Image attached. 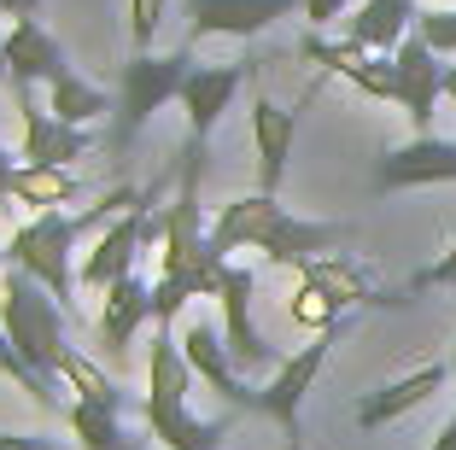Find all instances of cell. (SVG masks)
<instances>
[{"label":"cell","instance_id":"obj_20","mask_svg":"<svg viewBox=\"0 0 456 450\" xmlns=\"http://www.w3.org/2000/svg\"><path fill=\"white\" fill-rule=\"evenodd\" d=\"M416 0H357L346 18V36L369 53H398V41L416 29Z\"/></svg>","mask_w":456,"mask_h":450},{"label":"cell","instance_id":"obj_6","mask_svg":"<svg viewBox=\"0 0 456 450\" xmlns=\"http://www.w3.org/2000/svg\"><path fill=\"white\" fill-rule=\"evenodd\" d=\"M339 333H346V322H339V328H328V333H310L305 351L281 357V369H269V380L257 386V404H252V410L269 415V421L281 427L287 450L305 445V397L316 392V374L328 369V351L339 345Z\"/></svg>","mask_w":456,"mask_h":450},{"label":"cell","instance_id":"obj_17","mask_svg":"<svg viewBox=\"0 0 456 450\" xmlns=\"http://www.w3.org/2000/svg\"><path fill=\"white\" fill-rule=\"evenodd\" d=\"M18 111H24V146H18V164H77L94 152V135L77 129V123H59L53 111L36 100V88L18 94Z\"/></svg>","mask_w":456,"mask_h":450},{"label":"cell","instance_id":"obj_25","mask_svg":"<svg viewBox=\"0 0 456 450\" xmlns=\"http://www.w3.org/2000/svg\"><path fill=\"white\" fill-rule=\"evenodd\" d=\"M47 111H53L59 123H77V129H94L100 118H106V88H94L88 77H77V70H65V77L47 82Z\"/></svg>","mask_w":456,"mask_h":450},{"label":"cell","instance_id":"obj_32","mask_svg":"<svg viewBox=\"0 0 456 450\" xmlns=\"http://www.w3.org/2000/svg\"><path fill=\"white\" fill-rule=\"evenodd\" d=\"M12 152H6V146H0V205H6V199H12Z\"/></svg>","mask_w":456,"mask_h":450},{"label":"cell","instance_id":"obj_16","mask_svg":"<svg viewBox=\"0 0 456 450\" xmlns=\"http://www.w3.org/2000/svg\"><path fill=\"white\" fill-rule=\"evenodd\" d=\"M392 65H398V106L410 111L416 135H433V106H439V94H444V53H433L428 41L410 29L398 41Z\"/></svg>","mask_w":456,"mask_h":450},{"label":"cell","instance_id":"obj_29","mask_svg":"<svg viewBox=\"0 0 456 450\" xmlns=\"http://www.w3.org/2000/svg\"><path fill=\"white\" fill-rule=\"evenodd\" d=\"M164 6H170V0H129V41H134V53H152V36H159V24H164Z\"/></svg>","mask_w":456,"mask_h":450},{"label":"cell","instance_id":"obj_2","mask_svg":"<svg viewBox=\"0 0 456 450\" xmlns=\"http://www.w3.org/2000/svg\"><path fill=\"white\" fill-rule=\"evenodd\" d=\"M141 199L147 193H134V187H111L94 211H36L24 228H12V240H6V264L24 269V275H36L41 287L70 310V287H77V264H82L77 246L94 240L100 228H111L129 205H141Z\"/></svg>","mask_w":456,"mask_h":450},{"label":"cell","instance_id":"obj_19","mask_svg":"<svg viewBox=\"0 0 456 450\" xmlns=\"http://www.w3.org/2000/svg\"><path fill=\"white\" fill-rule=\"evenodd\" d=\"M100 299H106V310H100V345H106L111 363H123V357H129V345H134V333L152 322V281L129 269V275L111 281Z\"/></svg>","mask_w":456,"mask_h":450},{"label":"cell","instance_id":"obj_3","mask_svg":"<svg viewBox=\"0 0 456 450\" xmlns=\"http://www.w3.org/2000/svg\"><path fill=\"white\" fill-rule=\"evenodd\" d=\"M188 386H193V369H188V357H182V340H175V328H159L152 333V369H147V410H141L152 445H164V450H223L228 427H234L240 410L200 421V415L188 410Z\"/></svg>","mask_w":456,"mask_h":450},{"label":"cell","instance_id":"obj_9","mask_svg":"<svg viewBox=\"0 0 456 450\" xmlns=\"http://www.w3.org/2000/svg\"><path fill=\"white\" fill-rule=\"evenodd\" d=\"M152 199H141V205H129V211L118 217L111 228H100L94 240H88V252H82V264H77V281L88 292H106L111 281H123L134 269V258L152 246Z\"/></svg>","mask_w":456,"mask_h":450},{"label":"cell","instance_id":"obj_22","mask_svg":"<svg viewBox=\"0 0 456 450\" xmlns=\"http://www.w3.org/2000/svg\"><path fill=\"white\" fill-rule=\"evenodd\" d=\"M12 199L29 211H65L82 199V182L70 176V164H18L12 170Z\"/></svg>","mask_w":456,"mask_h":450},{"label":"cell","instance_id":"obj_7","mask_svg":"<svg viewBox=\"0 0 456 450\" xmlns=\"http://www.w3.org/2000/svg\"><path fill=\"white\" fill-rule=\"evenodd\" d=\"M257 77V59H234V65H193V77L182 82V118H188V146H182V170L205 176V146H211L223 111L234 106V94Z\"/></svg>","mask_w":456,"mask_h":450},{"label":"cell","instance_id":"obj_13","mask_svg":"<svg viewBox=\"0 0 456 450\" xmlns=\"http://www.w3.org/2000/svg\"><path fill=\"white\" fill-rule=\"evenodd\" d=\"M322 88V82H316ZM316 88H305L298 106L316 100ZM298 106H275L264 88H252V146H257V193H281L287 159H293V135H298Z\"/></svg>","mask_w":456,"mask_h":450},{"label":"cell","instance_id":"obj_5","mask_svg":"<svg viewBox=\"0 0 456 450\" xmlns=\"http://www.w3.org/2000/svg\"><path fill=\"white\" fill-rule=\"evenodd\" d=\"M0 328L12 333V345L47 374V380H59V357H65V345H70L65 305H59L36 275H24V269H12V264L0 275Z\"/></svg>","mask_w":456,"mask_h":450},{"label":"cell","instance_id":"obj_8","mask_svg":"<svg viewBox=\"0 0 456 450\" xmlns=\"http://www.w3.org/2000/svg\"><path fill=\"white\" fill-rule=\"evenodd\" d=\"M252 292H257V275L228 258V269H223V281H216L211 299H216V310H223V340H228V351H234V363H240V374L281 369V351H275L252 322Z\"/></svg>","mask_w":456,"mask_h":450},{"label":"cell","instance_id":"obj_27","mask_svg":"<svg viewBox=\"0 0 456 450\" xmlns=\"http://www.w3.org/2000/svg\"><path fill=\"white\" fill-rule=\"evenodd\" d=\"M339 316H346V310H339L322 287L298 281V292H293V322H298V328H305V333H328V328H339Z\"/></svg>","mask_w":456,"mask_h":450},{"label":"cell","instance_id":"obj_33","mask_svg":"<svg viewBox=\"0 0 456 450\" xmlns=\"http://www.w3.org/2000/svg\"><path fill=\"white\" fill-rule=\"evenodd\" d=\"M428 450H456V415H451V421H444L439 427V438H433V445Z\"/></svg>","mask_w":456,"mask_h":450},{"label":"cell","instance_id":"obj_24","mask_svg":"<svg viewBox=\"0 0 456 450\" xmlns=\"http://www.w3.org/2000/svg\"><path fill=\"white\" fill-rule=\"evenodd\" d=\"M59 380H65V392H77L82 404H106V410H129V392H123L118 380H111L106 369H100L88 351H77V345H65V357H59Z\"/></svg>","mask_w":456,"mask_h":450},{"label":"cell","instance_id":"obj_38","mask_svg":"<svg viewBox=\"0 0 456 450\" xmlns=\"http://www.w3.org/2000/svg\"><path fill=\"white\" fill-rule=\"evenodd\" d=\"M36 6H41V0H24V12H36Z\"/></svg>","mask_w":456,"mask_h":450},{"label":"cell","instance_id":"obj_1","mask_svg":"<svg viewBox=\"0 0 456 450\" xmlns=\"http://www.w3.org/2000/svg\"><path fill=\"white\" fill-rule=\"evenodd\" d=\"M339 240H351V223H316V217H293L275 193H240L216 205L211 217V246L223 258L234 252H264L269 264L305 269L310 258L334 252Z\"/></svg>","mask_w":456,"mask_h":450},{"label":"cell","instance_id":"obj_30","mask_svg":"<svg viewBox=\"0 0 456 450\" xmlns=\"http://www.w3.org/2000/svg\"><path fill=\"white\" fill-rule=\"evenodd\" d=\"M428 287H456V240L444 246L439 258H433L428 269H421V275H410V287H403V299H410V292H428Z\"/></svg>","mask_w":456,"mask_h":450},{"label":"cell","instance_id":"obj_18","mask_svg":"<svg viewBox=\"0 0 456 450\" xmlns=\"http://www.w3.org/2000/svg\"><path fill=\"white\" fill-rule=\"evenodd\" d=\"M444 380H451V363H421V369L398 374V380L375 386V392H362L357 410H351V421H357V427H387V421H398V415L421 410L428 397H439Z\"/></svg>","mask_w":456,"mask_h":450},{"label":"cell","instance_id":"obj_12","mask_svg":"<svg viewBox=\"0 0 456 450\" xmlns=\"http://www.w3.org/2000/svg\"><path fill=\"white\" fill-rule=\"evenodd\" d=\"M182 6H188V41H211V36L252 41L269 24L305 12V0H182Z\"/></svg>","mask_w":456,"mask_h":450},{"label":"cell","instance_id":"obj_10","mask_svg":"<svg viewBox=\"0 0 456 450\" xmlns=\"http://www.w3.org/2000/svg\"><path fill=\"white\" fill-rule=\"evenodd\" d=\"M298 59H310L316 70L351 82V88L369 94V100H392V106H398V65H392V53H369V47H357L351 36L328 41L322 29H310V36L298 41Z\"/></svg>","mask_w":456,"mask_h":450},{"label":"cell","instance_id":"obj_23","mask_svg":"<svg viewBox=\"0 0 456 450\" xmlns=\"http://www.w3.org/2000/svg\"><path fill=\"white\" fill-rule=\"evenodd\" d=\"M65 427L77 433L82 450H147L141 438L123 433V410H106V404H82V397H70L65 404Z\"/></svg>","mask_w":456,"mask_h":450},{"label":"cell","instance_id":"obj_11","mask_svg":"<svg viewBox=\"0 0 456 450\" xmlns=\"http://www.w3.org/2000/svg\"><path fill=\"white\" fill-rule=\"evenodd\" d=\"M175 340H182V357H188V369H193V380H205L216 397H223L228 410H252L257 404V392L246 386V374H240V363H234V351H228V340H223V328L216 322H182L175 328Z\"/></svg>","mask_w":456,"mask_h":450},{"label":"cell","instance_id":"obj_15","mask_svg":"<svg viewBox=\"0 0 456 450\" xmlns=\"http://www.w3.org/2000/svg\"><path fill=\"white\" fill-rule=\"evenodd\" d=\"M433 182H456V141L439 135H416V141L380 152L375 164V187L380 193H403V187H433Z\"/></svg>","mask_w":456,"mask_h":450},{"label":"cell","instance_id":"obj_21","mask_svg":"<svg viewBox=\"0 0 456 450\" xmlns=\"http://www.w3.org/2000/svg\"><path fill=\"white\" fill-rule=\"evenodd\" d=\"M298 281H310V287H322L328 299H334L339 310H369V305H398V299H387V292L369 281V269L362 264H351V258H339V252H322V258H310L305 269H298Z\"/></svg>","mask_w":456,"mask_h":450},{"label":"cell","instance_id":"obj_26","mask_svg":"<svg viewBox=\"0 0 456 450\" xmlns=\"http://www.w3.org/2000/svg\"><path fill=\"white\" fill-rule=\"evenodd\" d=\"M0 374H6V380H18V386H24V392L36 397V410H59V392H53L59 380H47V374H41L36 363H29L24 351H18V345H12V333H6V328H0Z\"/></svg>","mask_w":456,"mask_h":450},{"label":"cell","instance_id":"obj_28","mask_svg":"<svg viewBox=\"0 0 456 450\" xmlns=\"http://www.w3.org/2000/svg\"><path fill=\"white\" fill-rule=\"evenodd\" d=\"M416 36L428 41L433 53L451 59L456 53V0H451V6H421V12H416Z\"/></svg>","mask_w":456,"mask_h":450},{"label":"cell","instance_id":"obj_31","mask_svg":"<svg viewBox=\"0 0 456 450\" xmlns=\"http://www.w3.org/2000/svg\"><path fill=\"white\" fill-rule=\"evenodd\" d=\"M351 6H357V0H305V18H310V29H328V24H339Z\"/></svg>","mask_w":456,"mask_h":450},{"label":"cell","instance_id":"obj_36","mask_svg":"<svg viewBox=\"0 0 456 450\" xmlns=\"http://www.w3.org/2000/svg\"><path fill=\"white\" fill-rule=\"evenodd\" d=\"M451 380H456V345H451Z\"/></svg>","mask_w":456,"mask_h":450},{"label":"cell","instance_id":"obj_35","mask_svg":"<svg viewBox=\"0 0 456 450\" xmlns=\"http://www.w3.org/2000/svg\"><path fill=\"white\" fill-rule=\"evenodd\" d=\"M6 70H12V65H6V36H0V77H6Z\"/></svg>","mask_w":456,"mask_h":450},{"label":"cell","instance_id":"obj_14","mask_svg":"<svg viewBox=\"0 0 456 450\" xmlns=\"http://www.w3.org/2000/svg\"><path fill=\"white\" fill-rule=\"evenodd\" d=\"M6 65H12L6 70L12 94H29V88H47L53 77H65L70 53L59 47V36L36 12H24V18H12V36H6Z\"/></svg>","mask_w":456,"mask_h":450},{"label":"cell","instance_id":"obj_4","mask_svg":"<svg viewBox=\"0 0 456 450\" xmlns=\"http://www.w3.org/2000/svg\"><path fill=\"white\" fill-rule=\"evenodd\" d=\"M193 77V41L175 53H134L118 77V106H111V152H129L134 135L152 123L170 100H182V82Z\"/></svg>","mask_w":456,"mask_h":450},{"label":"cell","instance_id":"obj_37","mask_svg":"<svg viewBox=\"0 0 456 450\" xmlns=\"http://www.w3.org/2000/svg\"><path fill=\"white\" fill-rule=\"evenodd\" d=\"M0 275H6V246H0Z\"/></svg>","mask_w":456,"mask_h":450},{"label":"cell","instance_id":"obj_34","mask_svg":"<svg viewBox=\"0 0 456 450\" xmlns=\"http://www.w3.org/2000/svg\"><path fill=\"white\" fill-rule=\"evenodd\" d=\"M444 94L456 100V65H444Z\"/></svg>","mask_w":456,"mask_h":450}]
</instances>
